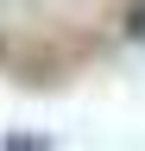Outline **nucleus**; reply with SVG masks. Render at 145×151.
I'll use <instances>...</instances> for the list:
<instances>
[{"label": "nucleus", "mask_w": 145, "mask_h": 151, "mask_svg": "<svg viewBox=\"0 0 145 151\" xmlns=\"http://www.w3.org/2000/svg\"><path fill=\"white\" fill-rule=\"evenodd\" d=\"M0 151H50V139H44V132H6Z\"/></svg>", "instance_id": "nucleus-1"}, {"label": "nucleus", "mask_w": 145, "mask_h": 151, "mask_svg": "<svg viewBox=\"0 0 145 151\" xmlns=\"http://www.w3.org/2000/svg\"><path fill=\"white\" fill-rule=\"evenodd\" d=\"M126 38H133V44H145V0H133V6H126Z\"/></svg>", "instance_id": "nucleus-2"}, {"label": "nucleus", "mask_w": 145, "mask_h": 151, "mask_svg": "<svg viewBox=\"0 0 145 151\" xmlns=\"http://www.w3.org/2000/svg\"><path fill=\"white\" fill-rule=\"evenodd\" d=\"M0 57H6V38H0Z\"/></svg>", "instance_id": "nucleus-3"}]
</instances>
